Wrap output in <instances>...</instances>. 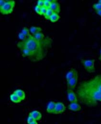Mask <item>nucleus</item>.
Masks as SVG:
<instances>
[{
	"label": "nucleus",
	"mask_w": 101,
	"mask_h": 124,
	"mask_svg": "<svg viewBox=\"0 0 101 124\" xmlns=\"http://www.w3.org/2000/svg\"><path fill=\"white\" fill-rule=\"evenodd\" d=\"M67 97L68 101L70 102H77L78 101V99L75 93H74L73 90L68 88L67 90Z\"/></svg>",
	"instance_id": "obj_6"
},
{
	"label": "nucleus",
	"mask_w": 101,
	"mask_h": 124,
	"mask_svg": "<svg viewBox=\"0 0 101 124\" xmlns=\"http://www.w3.org/2000/svg\"><path fill=\"white\" fill-rule=\"evenodd\" d=\"M68 109L72 111L77 112L81 110V106L79 104H78L77 102H71L68 105Z\"/></svg>",
	"instance_id": "obj_8"
},
{
	"label": "nucleus",
	"mask_w": 101,
	"mask_h": 124,
	"mask_svg": "<svg viewBox=\"0 0 101 124\" xmlns=\"http://www.w3.org/2000/svg\"><path fill=\"white\" fill-rule=\"evenodd\" d=\"M34 36V38L38 40H42L44 39V37L45 36L43 34V33H42L41 32H39L36 33V34H34L33 35Z\"/></svg>",
	"instance_id": "obj_15"
},
{
	"label": "nucleus",
	"mask_w": 101,
	"mask_h": 124,
	"mask_svg": "<svg viewBox=\"0 0 101 124\" xmlns=\"http://www.w3.org/2000/svg\"><path fill=\"white\" fill-rule=\"evenodd\" d=\"M98 2L101 4V0H98Z\"/></svg>",
	"instance_id": "obj_32"
},
{
	"label": "nucleus",
	"mask_w": 101,
	"mask_h": 124,
	"mask_svg": "<svg viewBox=\"0 0 101 124\" xmlns=\"http://www.w3.org/2000/svg\"><path fill=\"white\" fill-rule=\"evenodd\" d=\"M99 60L101 61V50H100V57H99Z\"/></svg>",
	"instance_id": "obj_30"
},
{
	"label": "nucleus",
	"mask_w": 101,
	"mask_h": 124,
	"mask_svg": "<svg viewBox=\"0 0 101 124\" xmlns=\"http://www.w3.org/2000/svg\"><path fill=\"white\" fill-rule=\"evenodd\" d=\"M29 116H32L34 120H35L36 121L40 120L42 118L41 114L39 112L36 111V110L32 111L29 114Z\"/></svg>",
	"instance_id": "obj_12"
},
{
	"label": "nucleus",
	"mask_w": 101,
	"mask_h": 124,
	"mask_svg": "<svg viewBox=\"0 0 101 124\" xmlns=\"http://www.w3.org/2000/svg\"><path fill=\"white\" fill-rule=\"evenodd\" d=\"M10 100L11 101L14 102V103H19L22 100L19 97V96L16 95L15 93H13V94H12L10 96Z\"/></svg>",
	"instance_id": "obj_13"
},
{
	"label": "nucleus",
	"mask_w": 101,
	"mask_h": 124,
	"mask_svg": "<svg viewBox=\"0 0 101 124\" xmlns=\"http://www.w3.org/2000/svg\"><path fill=\"white\" fill-rule=\"evenodd\" d=\"M35 11L36 13H37L38 15H40V16H42V12H41V7L38 6V5H36L35 7Z\"/></svg>",
	"instance_id": "obj_22"
},
{
	"label": "nucleus",
	"mask_w": 101,
	"mask_h": 124,
	"mask_svg": "<svg viewBox=\"0 0 101 124\" xmlns=\"http://www.w3.org/2000/svg\"><path fill=\"white\" fill-rule=\"evenodd\" d=\"M53 13H54V12L50 8H48L47 12L45 16V17L47 19H48L49 20L50 17L53 14Z\"/></svg>",
	"instance_id": "obj_18"
},
{
	"label": "nucleus",
	"mask_w": 101,
	"mask_h": 124,
	"mask_svg": "<svg viewBox=\"0 0 101 124\" xmlns=\"http://www.w3.org/2000/svg\"><path fill=\"white\" fill-rule=\"evenodd\" d=\"M6 1L5 0H0V8L3 7L6 3Z\"/></svg>",
	"instance_id": "obj_27"
},
{
	"label": "nucleus",
	"mask_w": 101,
	"mask_h": 124,
	"mask_svg": "<svg viewBox=\"0 0 101 124\" xmlns=\"http://www.w3.org/2000/svg\"><path fill=\"white\" fill-rule=\"evenodd\" d=\"M96 13H97L99 16H101V10H99V11H96Z\"/></svg>",
	"instance_id": "obj_28"
},
{
	"label": "nucleus",
	"mask_w": 101,
	"mask_h": 124,
	"mask_svg": "<svg viewBox=\"0 0 101 124\" xmlns=\"http://www.w3.org/2000/svg\"><path fill=\"white\" fill-rule=\"evenodd\" d=\"M21 32L25 35L26 36H27V37L29 36H30V31H29V30L26 28V27H24L23 28V29L22 30Z\"/></svg>",
	"instance_id": "obj_20"
},
{
	"label": "nucleus",
	"mask_w": 101,
	"mask_h": 124,
	"mask_svg": "<svg viewBox=\"0 0 101 124\" xmlns=\"http://www.w3.org/2000/svg\"><path fill=\"white\" fill-rule=\"evenodd\" d=\"M44 1H45V0H38L37 5H38L41 7L44 6Z\"/></svg>",
	"instance_id": "obj_25"
},
{
	"label": "nucleus",
	"mask_w": 101,
	"mask_h": 124,
	"mask_svg": "<svg viewBox=\"0 0 101 124\" xmlns=\"http://www.w3.org/2000/svg\"><path fill=\"white\" fill-rule=\"evenodd\" d=\"M6 2H9V1H12L13 0H5Z\"/></svg>",
	"instance_id": "obj_31"
},
{
	"label": "nucleus",
	"mask_w": 101,
	"mask_h": 124,
	"mask_svg": "<svg viewBox=\"0 0 101 124\" xmlns=\"http://www.w3.org/2000/svg\"><path fill=\"white\" fill-rule=\"evenodd\" d=\"M18 37H19V39L21 40V41L24 40L26 39H27V37L25 35H24L21 32L19 33V34H18Z\"/></svg>",
	"instance_id": "obj_23"
},
{
	"label": "nucleus",
	"mask_w": 101,
	"mask_h": 124,
	"mask_svg": "<svg viewBox=\"0 0 101 124\" xmlns=\"http://www.w3.org/2000/svg\"><path fill=\"white\" fill-rule=\"evenodd\" d=\"M13 93H15L16 95H17L22 100H24L25 99V98H26V94L25 92L22 90H20V89H18V90H15Z\"/></svg>",
	"instance_id": "obj_14"
},
{
	"label": "nucleus",
	"mask_w": 101,
	"mask_h": 124,
	"mask_svg": "<svg viewBox=\"0 0 101 124\" xmlns=\"http://www.w3.org/2000/svg\"><path fill=\"white\" fill-rule=\"evenodd\" d=\"M42 29L40 28L36 27H31L30 29V31L32 33V34L33 35L34 34H36L37 32H41Z\"/></svg>",
	"instance_id": "obj_17"
},
{
	"label": "nucleus",
	"mask_w": 101,
	"mask_h": 124,
	"mask_svg": "<svg viewBox=\"0 0 101 124\" xmlns=\"http://www.w3.org/2000/svg\"><path fill=\"white\" fill-rule=\"evenodd\" d=\"M66 109V107L65 105L61 102H57L55 110L54 111V114H60L63 113Z\"/></svg>",
	"instance_id": "obj_5"
},
{
	"label": "nucleus",
	"mask_w": 101,
	"mask_h": 124,
	"mask_svg": "<svg viewBox=\"0 0 101 124\" xmlns=\"http://www.w3.org/2000/svg\"><path fill=\"white\" fill-rule=\"evenodd\" d=\"M77 75H78V71L75 69L72 68V69H70L67 72V74H66V80L67 81L69 80V79L73 78L74 77H75Z\"/></svg>",
	"instance_id": "obj_10"
},
{
	"label": "nucleus",
	"mask_w": 101,
	"mask_h": 124,
	"mask_svg": "<svg viewBox=\"0 0 101 124\" xmlns=\"http://www.w3.org/2000/svg\"><path fill=\"white\" fill-rule=\"evenodd\" d=\"M56 104V103H55L54 101H50L48 103L47 106V112L49 114H53L54 111L55 110Z\"/></svg>",
	"instance_id": "obj_11"
},
{
	"label": "nucleus",
	"mask_w": 101,
	"mask_h": 124,
	"mask_svg": "<svg viewBox=\"0 0 101 124\" xmlns=\"http://www.w3.org/2000/svg\"><path fill=\"white\" fill-rule=\"evenodd\" d=\"M60 18V17L59 16L58 14L54 13L50 17L49 20L52 22H55L57 21Z\"/></svg>",
	"instance_id": "obj_16"
},
{
	"label": "nucleus",
	"mask_w": 101,
	"mask_h": 124,
	"mask_svg": "<svg viewBox=\"0 0 101 124\" xmlns=\"http://www.w3.org/2000/svg\"><path fill=\"white\" fill-rule=\"evenodd\" d=\"M51 43V41L49 39L38 40L30 35L24 40L19 42L17 46L24 57L28 58L31 61L37 62L45 57Z\"/></svg>",
	"instance_id": "obj_1"
},
{
	"label": "nucleus",
	"mask_w": 101,
	"mask_h": 124,
	"mask_svg": "<svg viewBox=\"0 0 101 124\" xmlns=\"http://www.w3.org/2000/svg\"><path fill=\"white\" fill-rule=\"evenodd\" d=\"M47 0V1H49V2H50V3H52V2H54V1H57V0Z\"/></svg>",
	"instance_id": "obj_29"
},
{
	"label": "nucleus",
	"mask_w": 101,
	"mask_h": 124,
	"mask_svg": "<svg viewBox=\"0 0 101 124\" xmlns=\"http://www.w3.org/2000/svg\"><path fill=\"white\" fill-rule=\"evenodd\" d=\"M14 5L15 2L13 0L11 1L6 2L3 7L0 8V12L3 15L11 14L13 11Z\"/></svg>",
	"instance_id": "obj_4"
},
{
	"label": "nucleus",
	"mask_w": 101,
	"mask_h": 124,
	"mask_svg": "<svg viewBox=\"0 0 101 124\" xmlns=\"http://www.w3.org/2000/svg\"><path fill=\"white\" fill-rule=\"evenodd\" d=\"M81 63L83 64L85 70L89 73H94L95 72V60L87 59L82 60Z\"/></svg>",
	"instance_id": "obj_3"
},
{
	"label": "nucleus",
	"mask_w": 101,
	"mask_h": 124,
	"mask_svg": "<svg viewBox=\"0 0 101 124\" xmlns=\"http://www.w3.org/2000/svg\"><path fill=\"white\" fill-rule=\"evenodd\" d=\"M51 5V3L46 0H45L44 1V6L47 7V8H49Z\"/></svg>",
	"instance_id": "obj_26"
},
{
	"label": "nucleus",
	"mask_w": 101,
	"mask_h": 124,
	"mask_svg": "<svg viewBox=\"0 0 101 124\" xmlns=\"http://www.w3.org/2000/svg\"><path fill=\"white\" fill-rule=\"evenodd\" d=\"M78 75H77L73 78H71L67 81V88L72 90H74L77 85V81H78Z\"/></svg>",
	"instance_id": "obj_7"
},
{
	"label": "nucleus",
	"mask_w": 101,
	"mask_h": 124,
	"mask_svg": "<svg viewBox=\"0 0 101 124\" xmlns=\"http://www.w3.org/2000/svg\"><path fill=\"white\" fill-rule=\"evenodd\" d=\"M49 8H50L54 12V13L57 14H59L61 10L60 6L57 1L51 3V5Z\"/></svg>",
	"instance_id": "obj_9"
},
{
	"label": "nucleus",
	"mask_w": 101,
	"mask_h": 124,
	"mask_svg": "<svg viewBox=\"0 0 101 124\" xmlns=\"http://www.w3.org/2000/svg\"><path fill=\"white\" fill-rule=\"evenodd\" d=\"M93 8L96 11H99L101 10V4L98 2L96 3H95L93 5Z\"/></svg>",
	"instance_id": "obj_21"
},
{
	"label": "nucleus",
	"mask_w": 101,
	"mask_h": 124,
	"mask_svg": "<svg viewBox=\"0 0 101 124\" xmlns=\"http://www.w3.org/2000/svg\"><path fill=\"white\" fill-rule=\"evenodd\" d=\"M76 93L81 103L88 106H96L101 101V75L81 83Z\"/></svg>",
	"instance_id": "obj_2"
},
{
	"label": "nucleus",
	"mask_w": 101,
	"mask_h": 124,
	"mask_svg": "<svg viewBox=\"0 0 101 124\" xmlns=\"http://www.w3.org/2000/svg\"><path fill=\"white\" fill-rule=\"evenodd\" d=\"M47 9L48 8H47L45 6H43L41 7V12H42V15L43 16H45V15L47 12Z\"/></svg>",
	"instance_id": "obj_24"
},
{
	"label": "nucleus",
	"mask_w": 101,
	"mask_h": 124,
	"mask_svg": "<svg viewBox=\"0 0 101 124\" xmlns=\"http://www.w3.org/2000/svg\"><path fill=\"white\" fill-rule=\"evenodd\" d=\"M27 123L28 124H37V121L35 120H34L32 116H28V118H27Z\"/></svg>",
	"instance_id": "obj_19"
}]
</instances>
